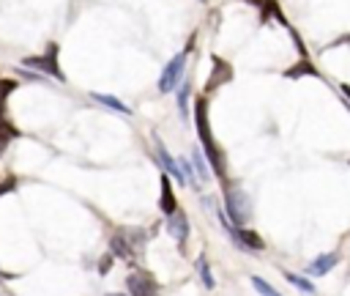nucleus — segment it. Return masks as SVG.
<instances>
[{
    "label": "nucleus",
    "mask_w": 350,
    "mask_h": 296,
    "mask_svg": "<svg viewBox=\"0 0 350 296\" xmlns=\"http://www.w3.org/2000/svg\"><path fill=\"white\" fill-rule=\"evenodd\" d=\"M194 126H197V134H200V145H202V151H205V159L211 162L213 173H216L221 181H227L224 153H221V148L213 143V132H211V121H208V99H205V96H200V99L194 101Z\"/></svg>",
    "instance_id": "f257e3e1"
},
{
    "label": "nucleus",
    "mask_w": 350,
    "mask_h": 296,
    "mask_svg": "<svg viewBox=\"0 0 350 296\" xmlns=\"http://www.w3.org/2000/svg\"><path fill=\"white\" fill-rule=\"evenodd\" d=\"M57 55H60V49H57V44H49V47L44 49V55H30V58H25L22 63H25V66H30V69H38L41 74H49V77H55V79H60V82H66V74L60 71V63H57Z\"/></svg>",
    "instance_id": "f03ea898"
},
{
    "label": "nucleus",
    "mask_w": 350,
    "mask_h": 296,
    "mask_svg": "<svg viewBox=\"0 0 350 296\" xmlns=\"http://www.w3.org/2000/svg\"><path fill=\"white\" fill-rule=\"evenodd\" d=\"M224 203H227V211L224 214H230V222L232 225H246V219H249V206H246V195L238 189V186H232V184H227L224 181Z\"/></svg>",
    "instance_id": "7ed1b4c3"
},
{
    "label": "nucleus",
    "mask_w": 350,
    "mask_h": 296,
    "mask_svg": "<svg viewBox=\"0 0 350 296\" xmlns=\"http://www.w3.org/2000/svg\"><path fill=\"white\" fill-rule=\"evenodd\" d=\"M142 238H145L142 230H126V227H118V230L112 233V238H109V252L118 255V258L131 260V258H134V241L142 244Z\"/></svg>",
    "instance_id": "20e7f679"
},
{
    "label": "nucleus",
    "mask_w": 350,
    "mask_h": 296,
    "mask_svg": "<svg viewBox=\"0 0 350 296\" xmlns=\"http://www.w3.org/2000/svg\"><path fill=\"white\" fill-rule=\"evenodd\" d=\"M186 49L183 52H178L167 66H164V71H161V77H159V90L161 93H172V90H178V85H180V79H183V69H186Z\"/></svg>",
    "instance_id": "39448f33"
},
{
    "label": "nucleus",
    "mask_w": 350,
    "mask_h": 296,
    "mask_svg": "<svg viewBox=\"0 0 350 296\" xmlns=\"http://www.w3.org/2000/svg\"><path fill=\"white\" fill-rule=\"evenodd\" d=\"M126 285H129L131 296H156V291H159L156 277H153L150 271H145V269H134V271H129Z\"/></svg>",
    "instance_id": "423d86ee"
},
{
    "label": "nucleus",
    "mask_w": 350,
    "mask_h": 296,
    "mask_svg": "<svg viewBox=\"0 0 350 296\" xmlns=\"http://www.w3.org/2000/svg\"><path fill=\"white\" fill-rule=\"evenodd\" d=\"M153 148H156V156H159V164L164 167V173L170 175V178H175L178 184H186V173H183V167H180V162L167 151V145L153 134Z\"/></svg>",
    "instance_id": "0eeeda50"
},
{
    "label": "nucleus",
    "mask_w": 350,
    "mask_h": 296,
    "mask_svg": "<svg viewBox=\"0 0 350 296\" xmlns=\"http://www.w3.org/2000/svg\"><path fill=\"white\" fill-rule=\"evenodd\" d=\"M211 63H213V71H211V77H208V82H205V93H213L216 88H221V85H227V82L232 79V66H230L224 58L213 55Z\"/></svg>",
    "instance_id": "6e6552de"
},
{
    "label": "nucleus",
    "mask_w": 350,
    "mask_h": 296,
    "mask_svg": "<svg viewBox=\"0 0 350 296\" xmlns=\"http://www.w3.org/2000/svg\"><path fill=\"white\" fill-rule=\"evenodd\" d=\"M167 227H170V233L175 236L178 247H180V249H186V238H189V219H186V214H183L180 208H175V211L167 217Z\"/></svg>",
    "instance_id": "1a4fd4ad"
},
{
    "label": "nucleus",
    "mask_w": 350,
    "mask_h": 296,
    "mask_svg": "<svg viewBox=\"0 0 350 296\" xmlns=\"http://www.w3.org/2000/svg\"><path fill=\"white\" fill-rule=\"evenodd\" d=\"M159 208L164 217H170L175 208H178V200H175V189H172V178L167 173H161V192H159Z\"/></svg>",
    "instance_id": "9d476101"
},
{
    "label": "nucleus",
    "mask_w": 350,
    "mask_h": 296,
    "mask_svg": "<svg viewBox=\"0 0 350 296\" xmlns=\"http://www.w3.org/2000/svg\"><path fill=\"white\" fill-rule=\"evenodd\" d=\"M336 263H339V255H336V252H323V255H317V258L306 266V274H309V277H323V274H328Z\"/></svg>",
    "instance_id": "9b49d317"
},
{
    "label": "nucleus",
    "mask_w": 350,
    "mask_h": 296,
    "mask_svg": "<svg viewBox=\"0 0 350 296\" xmlns=\"http://www.w3.org/2000/svg\"><path fill=\"white\" fill-rule=\"evenodd\" d=\"M197 274H200V280H202V285H205L208 291L216 288V280H213V274H211V263H208L205 252H200V258H197Z\"/></svg>",
    "instance_id": "f8f14e48"
},
{
    "label": "nucleus",
    "mask_w": 350,
    "mask_h": 296,
    "mask_svg": "<svg viewBox=\"0 0 350 296\" xmlns=\"http://www.w3.org/2000/svg\"><path fill=\"white\" fill-rule=\"evenodd\" d=\"M90 96H93L96 101H101L104 107H109V110H118V112H123V115H129V112H131V110H129L120 99H115V96H104V93H90Z\"/></svg>",
    "instance_id": "ddd939ff"
},
{
    "label": "nucleus",
    "mask_w": 350,
    "mask_h": 296,
    "mask_svg": "<svg viewBox=\"0 0 350 296\" xmlns=\"http://www.w3.org/2000/svg\"><path fill=\"white\" fill-rule=\"evenodd\" d=\"M243 3H249V5L260 8V11H262V22L268 19V14H273L276 19H282V14H279V8H276V3H273V0H243Z\"/></svg>",
    "instance_id": "4468645a"
},
{
    "label": "nucleus",
    "mask_w": 350,
    "mask_h": 296,
    "mask_svg": "<svg viewBox=\"0 0 350 296\" xmlns=\"http://www.w3.org/2000/svg\"><path fill=\"white\" fill-rule=\"evenodd\" d=\"M304 74H309V77H320L309 60H301V63H295V66H290V69L284 71V77H304Z\"/></svg>",
    "instance_id": "2eb2a0df"
},
{
    "label": "nucleus",
    "mask_w": 350,
    "mask_h": 296,
    "mask_svg": "<svg viewBox=\"0 0 350 296\" xmlns=\"http://www.w3.org/2000/svg\"><path fill=\"white\" fill-rule=\"evenodd\" d=\"M191 164H194V170H197V175H200V184L202 181H208V167H205V153L202 151H191Z\"/></svg>",
    "instance_id": "dca6fc26"
},
{
    "label": "nucleus",
    "mask_w": 350,
    "mask_h": 296,
    "mask_svg": "<svg viewBox=\"0 0 350 296\" xmlns=\"http://www.w3.org/2000/svg\"><path fill=\"white\" fill-rule=\"evenodd\" d=\"M16 88L14 79H0V118H5V101H8V93Z\"/></svg>",
    "instance_id": "f3484780"
},
{
    "label": "nucleus",
    "mask_w": 350,
    "mask_h": 296,
    "mask_svg": "<svg viewBox=\"0 0 350 296\" xmlns=\"http://www.w3.org/2000/svg\"><path fill=\"white\" fill-rule=\"evenodd\" d=\"M284 277H287V282H293V285L301 288L304 293H314V285H312L306 277H298V274H293V271H284Z\"/></svg>",
    "instance_id": "a211bd4d"
},
{
    "label": "nucleus",
    "mask_w": 350,
    "mask_h": 296,
    "mask_svg": "<svg viewBox=\"0 0 350 296\" xmlns=\"http://www.w3.org/2000/svg\"><path fill=\"white\" fill-rule=\"evenodd\" d=\"M14 137H19V132H16L5 118H0V145H5V143L14 140Z\"/></svg>",
    "instance_id": "6ab92c4d"
},
{
    "label": "nucleus",
    "mask_w": 350,
    "mask_h": 296,
    "mask_svg": "<svg viewBox=\"0 0 350 296\" xmlns=\"http://www.w3.org/2000/svg\"><path fill=\"white\" fill-rule=\"evenodd\" d=\"M252 285H254V291H257L260 296H282V293H276V291H273L262 277H252Z\"/></svg>",
    "instance_id": "aec40b11"
},
{
    "label": "nucleus",
    "mask_w": 350,
    "mask_h": 296,
    "mask_svg": "<svg viewBox=\"0 0 350 296\" xmlns=\"http://www.w3.org/2000/svg\"><path fill=\"white\" fill-rule=\"evenodd\" d=\"M186 101H189V85L183 82V85L178 88V107H180V112H183V115L189 112V110H186Z\"/></svg>",
    "instance_id": "412c9836"
},
{
    "label": "nucleus",
    "mask_w": 350,
    "mask_h": 296,
    "mask_svg": "<svg viewBox=\"0 0 350 296\" xmlns=\"http://www.w3.org/2000/svg\"><path fill=\"white\" fill-rule=\"evenodd\" d=\"M112 258H115V255H112V252H109V255H104V258H101V269H98V274H107V271H109V266H112Z\"/></svg>",
    "instance_id": "4be33fe9"
},
{
    "label": "nucleus",
    "mask_w": 350,
    "mask_h": 296,
    "mask_svg": "<svg viewBox=\"0 0 350 296\" xmlns=\"http://www.w3.org/2000/svg\"><path fill=\"white\" fill-rule=\"evenodd\" d=\"M0 181H3V178H0ZM14 186H16V184H14V178H8L5 184H0V195H5V192H11Z\"/></svg>",
    "instance_id": "5701e85b"
},
{
    "label": "nucleus",
    "mask_w": 350,
    "mask_h": 296,
    "mask_svg": "<svg viewBox=\"0 0 350 296\" xmlns=\"http://www.w3.org/2000/svg\"><path fill=\"white\" fill-rule=\"evenodd\" d=\"M342 90H345V96L350 99V85H342Z\"/></svg>",
    "instance_id": "b1692460"
},
{
    "label": "nucleus",
    "mask_w": 350,
    "mask_h": 296,
    "mask_svg": "<svg viewBox=\"0 0 350 296\" xmlns=\"http://www.w3.org/2000/svg\"><path fill=\"white\" fill-rule=\"evenodd\" d=\"M104 296H126V293H104Z\"/></svg>",
    "instance_id": "393cba45"
}]
</instances>
